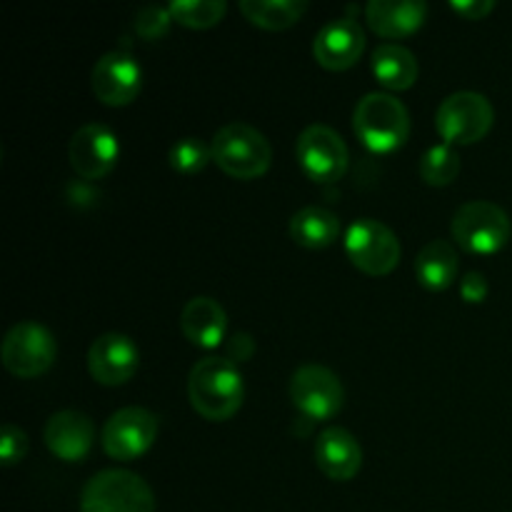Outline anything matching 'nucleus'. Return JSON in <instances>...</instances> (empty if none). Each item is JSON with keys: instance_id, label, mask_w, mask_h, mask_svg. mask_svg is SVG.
I'll return each mask as SVG.
<instances>
[{"instance_id": "f257e3e1", "label": "nucleus", "mask_w": 512, "mask_h": 512, "mask_svg": "<svg viewBox=\"0 0 512 512\" xmlns=\"http://www.w3.org/2000/svg\"><path fill=\"white\" fill-rule=\"evenodd\" d=\"M188 398L195 413L210 423L230 420L243 408L245 385L238 365L228 358H203L188 375Z\"/></svg>"}, {"instance_id": "f03ea898", "label": "nucleus", "mask_w": 512, "mask_h": 512, "mask_svg": "<svg viewBox=\"0 0 512 512\" xmlns=\"http://www.w3.org/2000/svg\"><path fill=\"white\" fill-rule=\"evenodd\" d=\"M353 130L373 153H393L410 138V113L395 95L368 93L353 110Z\"/></svg>"}, {"instance_id": "7ed1b4c3", "label": "nucleus", "mask_w": 512, "mask_h": 512, "mask_svg": "<svg viewBox=\"0 0 512 512\" xmlns=\"http://www.w3.org/2000/svg\"><path fill=\"white\" fill-rule=\"evenodd\" d=\"M213 163L235 180H255L273 163V148L260 130L248 123H228L213 135Z\"/></svg>"}, {"instance_id": "20e7f679", "label": "nucleus", "mask_w": 512, "mask_h": 512, "mask_svg": "<svg viewBox=\"0 0 512 512\" xmlns=\"http://www.w3.org/2000/svg\"><path fill=\"white\" fill-rule=\"evenodd\" d=\"M453 240L470 255L500 253L512 238V220L490 200H470L460 205L450 225Z\"/></svg>"}, {"instance_id": "39448f33", "label": "nucleus", "mask_w": 512, "mask_h": 512, "mask_svg": "<svg viewBox=\"0 0 512 512\" xmlns=\"http://www.w3.org/2000/svg\"><path fill=\"white\" fill-rule=\"evenodd\" d=\"M153 488L130 470H100L80 493V512H155Z\"/></svg>"}, {"instance_id": "423d86ee", "label": "nucleus", "mask_w": 512, "mask_h": 512, "mask_svg": "<svg viewBox=\"0 0 512 512\" xmlns=\"http://www.w3.org/2000/svg\"><path fill=\"white\" fill-rule=\"evenodd\" d=\"M58 358V343L45 325L23 320L5 333L0 343L3 368L15 378H38L48 373Z\"/></svg>"}, {"instance_id": "0eeeda50", "label": "nucleus", "mask_w": 512, "mask_h": 512, "mask_svg": "<svg viewBox=\"0 0 512 512\" xmlns=\"http://www.w3.org/2000/svg\"><path fill=\"white\" fill-rule=\"evenodd\" d=\"M495 123V110L483 93L460 90L448 95L435 113V128L448 145L480 143Z\"/></svg>"}, {"instance_id": "6e6552de", "label": "nucleus", "mask_w": 512, "mask_h": 512, "mask_svg": "<svg viewBox=\"0 0 512 512\" xmlns=\"http://www.w3.org/2000/svg\"><path fill=\"white\" fill-rule=\"evenodd\" d=\"M345 253L360 273L380 278L398 268L403 248L388 225L373 218H360L345 233Z\"/></svg>"}, {"instance_id": "1a4fd4ad", "label": "nucleus", "mask_w": 512, "mask_h": 512, "mask_svg": "<svg viewBox=\"0 0 512 512\" xmlns=\"http://www.w3.org/2000/svg\"><path fill=\"white\" fill-rule=\"evenodd\" d=\"M158 430V415L150 413L148 408L130 405V408L118 410L105 420L100 440H103V450L108 458L120 460V463H133L153 448Z\"/></svg>"}, {"instance_id": "9d476101", "label": "nucleus", "mask_w": 512, "mask_h": 512, "mask_svg": "<svg viewBox=\"0 0 512 512\" xmlns=\"http://www.w3.org/2000/svg\"><path fill=\"white\" fill-rule=\"evenodd\" d=\"M298 163L313 183H338L348 170V145L328 125H308L298 135Z\"/></svg>"}, {"instance_id": "9b49d317", "label": "nucleus", "mask_w": 512, "mask_h": 512, "mask_svg": "<svg viewBox=\"0 0 512 512\" xmlns=\"http://www.w3.org/2000/svg\"><path fill=\"white\" fill-rule=\"evenodd\" d=\"M290 398L308 420H330L343 410L345 388L333 370L310 363L290 378Z\"/></svg>"}, {"instance_id": "f8f14e48", "label": "nucleus", "mask_w": 512, "mask_h": 512, "mask_svg": "<svg viewBox=\"0 0 512 512\" xmlns=\"http://www.w3.org/2000/svg\"><path fill=\"white\" fill-rule=\"evenodd\" d=\"M90 83L100 103L108 108H123L143 90V68L125 50H113L95 63Z\"/></svg>"}, {"instance_id": "ddd939ff", "label": "nucleus", "mask_w": 512, "mask_h": 512, "mask_svg": "<svg viewBox=\"0 0 512 512\" xmlns=\"http://www.w3.org/2000/svg\"><path fill=\"white\" fill-rule=\"evenodd\" d=\"M70 165L83 180H100L118 165L120 143L118 135L100 123H88L70 140Z\"/></svg>"}, {"instance_id": "4468645a", "label": "nucleus", "mask_w": 512, "mask_h": 512, "mask_svg": "<svg viewBox=\"0 0 512 512\" xmlns=\"http://www.w3.org/2000/svg\"><path fill=\"white\" fill-rule=\"evenodd\" d=\"M140 368V350L128 335L105 333L90 345L88 370L95 383L105 388L125 385Z\"/></svg>"}, {"instance_id": "2eb2a0df", "label": "nucleus", "mask_w": 512, "mask_h": 512, "mask_svg": "<svg viewBox=\"0 0 512 512\" xmlns=\"http://www.w3.org/2000/svg\"><path fill=\"white\" fill-rule=\"evenodd\" d=\"M365 50V33L355 18H335L315 35L313 55L330 73L353 68Z\"/></svg>"}, {"instance_id": "dca6fc26", "label": "nucleus", "mask_w": 512, "mask_h": 512, "mask_svg": "<svg viewBox=\"0 0 512 512\" xmlns=\"http://www.w3.org/2000/svg\"><path fill=\"white\" fill-rule=\"evenodd\" d=\"M45 445L65 463H83L95 445V423L78 410H60L45 423Z\"/></svg>"}, {"instance_id": "f3484780", "label": "nucleus", "mask_w": 512, "mask_h": 512, "mask_svg": "<svg viewBox=\"0 0 512 512\" xmlns=\"http://www.w3.org/2000/svg\"><path fill=\"white\" fill-rule=\"evenodd\" d=\"M315 463L330 480L348 483L363 468V448L345 428H325L315 440Z\"/></svg>"}, {"instance_id": "a211bd4d", "label": "nucleus", "mask_w": 512, "mask_h": 512, "mask_svg": "<svg viewBox=\"0 0 512 512\" xmlns=\"http://www.w3.org/2000/svg\"><path fill=\"white\" fill-rule=\"evenodd\" d=\"M180 330L195 348L213 350L225 340L228 315L218 300L198 295V298L188 300L180 310Z\"/></svg>"}, {"instance_id": "6ab92c4d", "label": "nucleus", "mask_w": 512, "mask_h": 512, "mask_svg": "<svg viewBox=\"0 0 512 512\" xmlns=\"http://www.w3.org/2000/svg\"><path fill=\"white\" fill-rule=\"evenodd\" d=\"M425 18H428V5L413 3H390V0H373L365 8V20L378 33L380 38H408L415 30L423 28Z\"/></svg>"}, {"instance_id": "aec40b11", "label": "nucleus", "mask_w": 512, "mask_h": 512, "mask_svg": "<svg viewBox=\"0 0 512 512\" xmlns=\"http://www.w3.org/2000/svg\"><path fill=\"white\" fill-rule=\"evenodd\" d=\"M373 75L383 88L410 90L420 75L413 50L400 43H383L373 50Z\"/></svg>"}, {"instance_id": "412c9836", "label": "nucleus", "mask_w": 512, "mask_h": 512, "mask_svg": "<svg viewBox=\"0 0 512 512\" xmlns=\"http://www.w3.org/2000/svg\"><path fill=\"white\" fill-rule=\"evenodd\" d=\"M290 235L308 250L330 248L340 238V218L333 210L308 205L290 218Z\"/></svg>"}, {"instance_id": "4be33fe9", "label": "nucleus", "mask_w": 512, "mask_h": 512, "mask_svg": "<svg viewBox=\"0 0 512 512\" xmlns=\"http://www.w3.org/2000/svg\"><path fill=\"white\" fill-rule=\"evenodd\" d=\"M415 275L428 290H448L458 278V253L448 240H430L415 258Z\"/></svg>"}, {"instance_id": "5701e85b", "label": "nucleus", "mask_w": 512, "mask_h": 512, "mask_svg": "<svg viewBox=\"0 0 512 512\" xmlns=\"http://www.w3.org/2000/svg\"><path fill=\"white\" fill-rule=\"evenodd\" d=\"M240 13L250 25L275 33L288 30L308 13V3L303 0H243Z\"/></svg>"}, {"instance_id": "b1692460", "label": "nucleus", "mask_w": 512, "mask_h": 512, "mask_svg": "<svg viewBox=\"0 0 512 512\" xmlns=\"http://www.w3.org/2000/svg\"><path fill=\"white\" fill-rule=\"evenodd\" d=\"M228 5L223 0H175L170 3L173 23L185 25L190 30L215 28L225 18Z\"/></svg>"}, {"instance_id": "393cba45", "label": "nucleus", "mask_w": 512, "mask_h": 512, "mask_svg": "<svg viewBox=\"0 0 512 512\" xmlns=\"http://www.w3.org/2000/svg\"><path fill=\"white\" fill-rule=\"evenodd\" d=\"M460 173V155L455 153L453 145L440 143L433 145L420 160V178L433 188L450 185Z\"/></svg>"}, {"instance_id": "a878e982", "label": "nucleus", "mask_w": 512, "mask_h": 512, "mask_svg": "<svg viewBox=\"0 0 512 512\" xmlns=\"http://www.w3.org/2000/svg\"><path fill=\"white\" fill-rule=\"evenodd\" d=\"M170 168L180 175H198L213 160V150L200 138H183L170 148Z\"/></svg>"}, {"instance_id": "bb28decb", "label": "nucleus", "mask_w": 512, "mask_h": 512, "mask_svg": "<svg viewBox=\"0 0 512 512\" xmlns=\"http://www.w3.org/2000/svg\"><path fill=\"white\" fill-rule=\"evenodd\" d=\"M170 23H173V15L170 8H160V5H150L143 8L135 18V30H138L140 38L145 40H160L163 35H168Z\"/></svg>"}, {"instance_id": "cd10ccee", "label": "nucleus", "mask_w": 512, "mask_h": 512, "mask_svg": "<svg viewBox=\"0 0 512 512\" xmlns=\"http://www.w3.org/2000/svg\"><path fill=\"white\" fill-rule=\"evenodd\" d=\"M25 455H28V435H25V430H20L13 423L3 425V430H0V463L10 468V465L23 463Z\"/></svg>"}, {"instance_id": "c85d7f7f", "label": "nucleus", "mask_w": 512, "mask_h": 512, "mask_svg": "<svg viewBox=\"0 0 512 512\" xmlns=\"http://www.w3.org/2000/svg\"><path fill=\"white\" fill-rule=\"evenodd\" d=\"M460 295H463L465 303L480 305L488 298V280L483 273H465L463 283H460Z\"/></svg>"}, {"instance_id": "c756f323", "label": "nucleus", "mask_w": 512, "mask_h": 512, "mask_svg": "<svg viewBox=\"0 0 512 512\" xmlns=\"http://www.w3.org/2000/svg\"><path fill=\"white\" fill-rule=\"evenodd\" d=\"M450 8H453L455 13L465 20H483L493 13L495 3L493 0H463V3L453 0V3H450Z\"/></svg>"}, {"instance_id": "7c9ffc66", "label": "nucleus", "mask_w": 512, "mask_h": 512, "mask_svg": "<svg viewBox=\"0 0 512 512\" xmlns=\"http://www.w3.org/2000/svg\"><path fill=\"white\" fill-rule=\"evenodd\" d=\"M253 353H255L253 338H250L248 333H238V335H233V340L228 343V355H225V358H228L230 363L238 365V363H245V360L253 358Z\"/></svg>"}]
</instances>
